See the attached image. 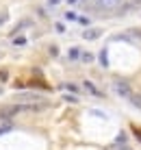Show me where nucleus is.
Segmentation results:
<instances>
[{"label":"nucleus","instance_id":"17","mask_svg":"<svg viewBox=\"0 0 141 150\" xmlns=\"http://www.w3.org/2000/svg\"><path fill=\"white\" fill-rule=\"evenodd\" d=\"M56 30H59V33H65V26L61 22H56Z\"/></svg>","mask_w":141,"mask_h":150},{"label":"nucleus","instance_id":"8","mask_svg":"<svg viewBox=\"0 0 141 150\" xmlns=\"http://www.w3.org/2000/svg\"><path fill=\"white\" fill-rule=\"evenodd\" d=\"M7 81H9V72L2 68V70H0V83H7Z\"/></svg>","mask_w":141,"mask_h":150},{"label":"nucleus","instance_id":"4","mask_svg":"<svg viewBox=\"0 0 141 150\" xmlns=\"http://www.w3.org/2000/svg\"><path fill=\"white\" fill-rule=\"evenodd\" d=\"M82 87H85V89L89 91V94H93V96H102V94H100V89H98V87L93 85L91 81H85V83H82Z\"/></svg>","mask_w":141,"mask_h":150},{"label":"nucleus","instance_id":"14","mask_svg":"<svg viewBox=\"0 0 141 150\" xmlns=\"http://www.w3.org/2000/svg\"><path fill=\"white\" fill-rule=\"evenodd\" d=\"M13 44H15V46H26V39H24V37H18Z\"/></svg>","mask_w":141,"mask_h":150},{"label":"nucleus","instance_id":"18","mask_svg":"<svg viewBox=\"0 0 141 150\" xmlns=\"http://www.w3.org/2000/svg\"><path fill=\"white\" fill-rule=\"evenodd\" d=\"M7 131H9V124H7V126H0V135H4Z\"/></svg>","mask_w":141,"mask_h":150},{"label":"nucleus","instance_id":"20","mask_svg":"<svg viewBox=\"0 0 141 150\" xmlns=\"http://www.w3.org/2000/svg\"><path fill=\"white\" fill-rule=\"evenodd\" d=\"M4 20H7V13H2V15H0V24H2Z\"/></svg>","mask_w":141,"mask_h":150},{"label":"nucleus","instance_id":"13","mask_svg":"<svg viewBox=\"0 0 141 150\" xmlns=\"http://www.w3.org/2000/svg\"><path fill=\"white\" fill-rule=\"evenodd\" d=\"M65 89H70V91H74V94H78V87L74 85V83H67V85H65Z\"/></svg>","mask_w":141,"mask_h":150},{"label":"nucleus","instance_id":"9","mask_svg":"<svg viewBox=\"0 0 141 150\" xmlns=\"http://www.w3.org/2000/svg\"><path fill=\"white\" fill-rule=\"evenodd\" d=\"M80 59H82V63H91V61H93V54L85 52V54H80Z\"/></svg>","mask_w":141,"mask_h":150},{"label":"nucleus","instance_id":"12","mask_svg":"<svg viewBox=\"0 0 141 150\" xmlns=\"http://www.w3.org/2000/svg\"><path fill=\"white\" fill-rule=\"evenodd\" d=\"M133 133H135V135H137V139L141 142V128L137 126V124H133Z\"/></svg>","mask_w":141,"mask_h":150},{"label":"nucleus","instance_id":"23","mask_svg":"<svg viewBox=\"0 0 141 150\" xmlns=\"http://www.w3.org/2000/svg\"><path fill=\"white\" fill-rule=\"evenodd\" d=\"M122 150H130V148H122Z\"/></svg>","mask_w":141,"mask_h":150},{"label":"nucleus","instance_id":"6","mask_svg":"<svg viewBox=\"0 0 141 150\" xmlns=\"http://www.w3.org/2000/svg\"><path fill=\"white\" fill-rule=\"evenodd\" d=\"M100 63H102V68H109V52H106V48L100 50Z\"/></svg>","mask_w":141,"mask_h":150},{"label":"nucleus","instance_id":"19","mask_svg":"<svg viewBox=\"0 0 141 150\" xmlns=\"http://www.w3.org/2000/svg\"><path fill=\"white\" fill-rule=\"evenodd\" d=\"M61 0H48V4H52V7H54V4H59Z\"/></svg>","mask_w":141,"mask_h":150},{"label":"nucleus","instance_id":"7","mask_svg":"<svg viewBox=\"0 0 141 150\" xmlns=\"http://www.w3.org/2000/svg\"><path fill=\"white\" fill-rule=\"evenodd\" d=\"M130 102H133L137 109H141V96H139V94H133V96H130Z\"/></svg>","mask_w":141,"mask_h":150},{"label":"nucleus","instance_id":"2","mask_svg":"<svg viewBox=\"0 0 141 150\" xmlns=\"http://www.w3.org/2000/svg\"><path fill=\"white\" fill-rule=\"evenodd\" d=\"M96 4L104 11H117L122 7V0H96Z\"/></svg>","mask_w":141,"mask_h":150},{"label":"nucleus","instance_id":"11","mask_svg":"<svg viewBox=\"0 0 141 150\" xmlns=\"http://www.w3.org/2000/svg\"><path fill=\"white\" fill-rule=\"evenodd\" d=\"M63 100H67V102H72V105H74V102H78V98H76V96H72V94H65V96H63Z\"/></svg>","mask_w":141,"mask_h":150},{"label":"nucleus","instance_id":"16","mask_svg":"<svg viewBox=\"0 0 141 150\" xmlns=\"http://www.w3.org/2000/svg\"><path fill=\"white\" fill-rule=\"evenodd\" d=\"M65 18H67V20H78V18H76V13H72V11H67V13H65Z\"/></svg>","mask_w":141,"mask_h":150},{"label":"nucleus","instance_id":"10","mask_svg":"<svg viewBox=\"0 0 141 150\" xmlns=\"http://www.w3.org/2000/svg\"><path fill=\"white\" fill-rule=\"evenodd\" d=\"M80 57V48H72L70 50V59H78Z\"/></svg>","mask_w":141,"mask_h":150},{"label":"nucleus","instance_id":"1","mask_svg":"<svg viewBox=\"0 0 141 150\" xmlns=\"http://www.w3.org/2000/svg\"><path fill=\"white\" fill-rule=\"evenodd\" d=\"M113 89H115L122 98H126V100H130V96H133L130 85H128L126 81H122V79H115V81H113Z\"/></svg>","mask_w":141,"mask_h":150},{"label":"nucleus","instance_id":"3","mask_svg":"<svg viewBox=\"0 0 141 150\" xmlns=\"http://www.w3.org/2000/svg\"><path fill=\"white\" fill-rule=\"evenodd\" d=\"M100 35H102V30H100V28H87V30H82V39H87V41L98 39Z\"/></svg>","mask_w":141,"mask_h":150},{"label":"nucleus","instance_id":"22","mask_svg":"<svg viewBox=\"0 0 141 150\" xmlns=\"http://www.w3.org/2000/svg\"><path fill=\"white\" fill-rule=\"evenodd\" d=\"M67 2H70V4H74V2H78V0H67Z\"/></svg>","mask_w":141,"mask_h":150},{"label":"nucleus","instance_id":"21","mask_svg":"<svg viewBox=\"0 0 141 150\" xmlns=\"http://www.w3.org/2000/svg\"><path fill=\"white\" fill-rule=\"evenodd\" d=\"M130 2H133L135 7H137V4H141V0H130Z\"/></svg>","mask_w":141,"mask_h":150},{"label":"nucleus","instance_id":"5","mask_svg":"<svg viewBox=\"0 0 141 150\" xmlns=\"http://www.w3.org/2000/svg\"><path fill=\"white\" fill-rule=\"evenodd\" d=\"M22 100H30L35 105V102H41V96H37V94H28V91H26V94H22Z\"/></svg>","mask_w":141,"mask_h":150},{"label":"nucleus","instance_id":"15","mask_svg":"<svg viewBox=\"0 0 141 150\" xmlns=\"http://www.w3.org/2000/svg\"><path fill=\"white\" fill-rule=\"evenodd\" d=\"M50 54L56 57V54H59V48H56V46H50Z\"/></svg>","mask_w":141,"mask_h":150}]
</instances>
